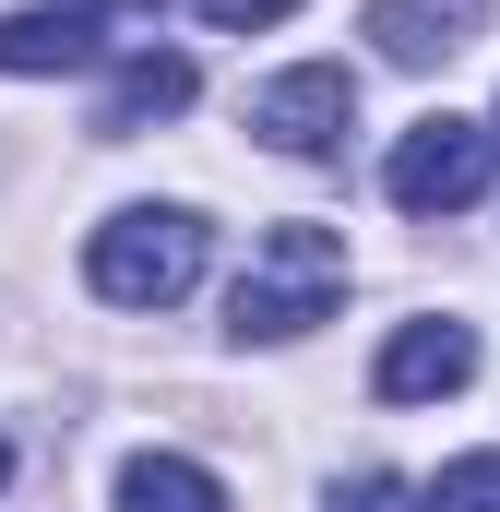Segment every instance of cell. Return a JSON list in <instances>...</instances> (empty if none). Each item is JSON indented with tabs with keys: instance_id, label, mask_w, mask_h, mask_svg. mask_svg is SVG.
Instances as JSON below:
<instances>
[{
	"instance_id": "cell-1",
	"label": "cell",
	"mask_w": 500,
	"mask_h": 512,
	"mask_svg": "<svg viewBox=\"0 0 500 512\" xmlns=\"http://www.w3.org/2000/svg\"><path fill=\"white\" fill-rule=\"evenodd\" d=\"M334 298H346V239L310 227V215H286V227L250 239V274H239V298H227V334H239V346H286V334L334 322Z\"/></svg>"
},
{
	"instance_id": "cell-2",
	"label": "cell",
	"mask_w": 500,
	"mask_h": 512,
	"mask_svg": "<svg viewBox=\"0 0 500 512\" xmlns=\"http://www.w3.org/2000/svg\"><path fill=\"white\" fill-rule=\"evenodd\" d=\"M84 274H96V298H120V310H167V298L203 286V215H191V203H120V215L84 239Z\"/></svg>"
},
{
	"instance_id": "cell-3",
	"label": "cell",
	"mask_w": 500,
	"mask_h": 512,
	"mask_svg": "<svg viewBox=\"0 0 500 512\" xmlns=\"http://www.w3.org/2000/svg\"><path fill=\"white\" fill-rule=\"evenodd\" d=\"M489 155H500L489 131L441 108V120H417L405 143H393V167H381V191H393L405 215H465V203L489 191Z\"/></svg>"
},
{
	"instance_id": "cell-4",
	"label": "cell",
	"mask_w": 500,
	"mask_h": 512,
	"mask_svg": "<svg viewBox=\"0 0 500 512\" xmlns=\"http://www.w3.org/2000/svg\"><path fill=\"white\" fill-rule=\"evenodd\" d=\"M250 131H262L274 155H334V143L358 131V72H346V60H298V72H274V84L250 96Z\"/></svg>"
},
{
	"instance_id": "cell-5",
	"label": "cell",
	"mask_w": 500,
	"mask_h": 512,
	"mask_svg": "<svg viewBox=\"0 0 500 512\" xmlns=\"http://www.w3.org/2000/svg\"><path fill=\"white\" fill-rule=\"evenodd\" d=\"M477 382V334L465 322H393V346H381L370 393L381 405H441V393Z\"/></svg>"
},
{
	"instance_id": "cell-6",
	"label": "cell",
	"mask_w": 500,
	"mask_h": 512,
	"mask_svg": "<svg viewBox=\"0 0 500 512\" xmlns=\"http://www.w3.org/2000/svg\"><path fill=\"white\" fill-rule=\"evenodd\" d=\"M108 12H143V0H36V12H0V72H72V60H96Z\"/></svg>"
},
{
	"instance_id": "cell-7",
	"label": "cell",
	"mask_w": 500,
	"mask_h": 512,
	"mask_svg": "<svg viewBox=\"0 0 500 512\" xmlns=\"http://www.w3.org/2000/svg\"><path fill=\"white\" fill-rule=\"evenodd\" d=\"M191 96H203V72H191L179 48H131L120 84H108V108H96V131H108V143H131L143 120H179Z\"/></svg>"
},
{
	"instance_id": "cell-8",
	"label": "cell",
	"mask_w": 500,
	"mask_h": 512,
	"mask_svg": "<svg viewBox=\"0 0 500 512\" xmlns=\"http://www.w3.org/2000/svg\"><path fill=\"white\" fill-rule=\"evenodd\" d=\"M465 24H477V0H370V48L393 60V72L453 60V48H465Z\"/></svg>"
},
{
	"instance_id": "cell-9",
	"label": "cell",
	"mask_w": 500,
	"mask_h": 512,
	"mask_svg": "<svg viewBox=\"0 0 500 512\" xmlns=\"http://www.w3.org/2000/svg\"><path fill=\"white\" fill-rule=\"evenodd\" d=\"M120 512H227V489L191 453H131L120 465Z\"/></svg>"
},
{
	"instance_id": "cell-10",
	"label": "cell",
	"mask_w": 500,
	"mask_h": 512,
	"mask_svg": "<svg viewBox=\"0 0 500 512\" xmlns=\"http://www.w3.org/2000/svg\"><path fill=\"white\" fill-rule=\"evenodd\" d=\"M417 512H500V453H465V465H441V477L417 489Z\"/></svg>"
},
{
	"instance_id": "cell-11",
	"label": "cell",
	"mask_w": 500,
	"mask_h": 512,
	"mask_svg": "<svg viewBox=\"0 0 500 512\" xmlns=\"http://www.w3.org/2000/svg\"><path fill=\"white\" fill-rule=\"evenodd\" d=\"M191 12H203L215 36H262V24H286L298 0H191Z\"/></svg>"
},
{
	"instance_id": "cell-12",
	"label": "cell",
	"mask_w": 500,
	"mask_h": 512,
	"mask_svg": "<svg viewBox=\"0 0 500 512\" xmlns=\"http://www.w3.org/2000/svg\"><path fill=\"white\" fill-rule=\"evenodd\" d=\"M334 512H417V489H405V477H346Z\"/></svg>"
},
{
	"instance_id": "cell-13",
	"label": "cell",
	"mask_w": 500,
	"mask_h": 512,
	"mask_svg": "<svg viewBox=\"0 0 500 512\" xmlns=\"http://www.w3.org/2000/svg\"><path fill=\"white\" fill-rule=\"evenodd\" d=\"M0 477H12V441H0Z\"/></svg>"
}]
</instances>
